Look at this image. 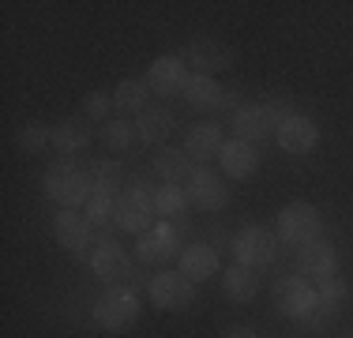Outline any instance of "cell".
Masks as SVG:
<instances>
[{
  "instance_id": "21",
  "label": "cell",
  "mask_w": 353,
  "mask_h": 338,
  "mask_svg": "<svg viewBox=\"0 0 353 338\" xmlns=\"http://www.w3.org/2000/svg\"><path fill=\"white\" fill-rule=\"evenodd\" d=\"M181 270L188 282H207V278L218 275V248H211L207 241H196L181 252Z\"/></svg>"
},
{
  "instance_id": "3",
  "label": "cell",
  "mask_w": 353,
  "mask_h": 338,
  "mask_svg": "<svg viewBox=\"0 0 353 338\" xmlns=\"http://www.w3.org/2000/svg\"><path fill=\"white\" fill-rule=\"evenodd\" d=\"M158 210H154V188H150L143 177L136 181H128V188L117 196V226H121L124 233H136L143 237L154 226Z\"/></svg>"
},
{
  "instance_id": "17",
  "label": "cell",
  "mask_w": 353,
  "mask_h": 338,
  "mask_svg": "<svg viewBox=\"0 0 353 338\" xmlns=\"http://www.w3.org/2000/svg\"><path fill=\"white\" fill-rule=\"evenodd\" d=\"M222 147H225V135H222V124L218 121H203L196 128H188V139H184V150H188L192 162H211V158H222Z\"/></svg>"
},
{
  "instance_id": "28",
  "label": "cell",
  "mask_w": 353,
  "mask_h": 338,
  "mask_svg": "<svg viewBox=\"0 0 353 338\" xmlns=\"http://www.w3.org/2000/svg\"><path fill=\"white\" fill-rule=\"evenodd\" d=\"M147 98H150V83L147 79H121L113 90V106L121 113H143L147 109Z\"/></svg>"
},
{
  "instance_id": "34",
  "label": "cell",
  "mask_w": 353,
  "mask_h": 338,
  "mask_svg": "<svg viewBox=\"0 0 353 338\" xmlns=\"http://www.w3.org/2000/svg\"><path fill=\"white\" fill-rule=\"evenodd\" d=\"M222 338H259V335L252 331V327H225Z\"/></svg>"
},
{
  "instance_id": "20",
  "label": "cell",
  "mask_w": 353,
  "mask_h": 338,
  "mask_svg": "<svg viewBox=\"0 0 353 338\" xmlns=\"http://www.w3.org/2000/svg\"><path fill=\"white\" fill-rule=\"evenodd\" d=\"M154 173L162 177V184H188L192 181V173H196V162L188 158V150L184 147H158V155H154Z\"/></svg>"
},
{
  "instance_id": "8",
  "label": "cell",
  "mask_w": 353,
  "mask_h": 338,
  "mask_svg": "<svg viewBox=\"0 0 353 338\" xmlns=\"http://www.w3.org/2000/svg\"><path fill=\"white\" fill-rule=\"evenodd\" d=\"M147 297L162 312H188L196 301V282H188L181 270H158L147 282Z\"/></svg>"
},
{
  "instance_id": "1",
  "label": "cell",
  "mask_w": 353,
  "mask_h": 338,
  "mask_svg": "<svg viewBox=\"0 0 353 338\" xmlns=\"http://www.w3.org/2000/svg\"><path fill=\"white\" fill-rule=\"evenodd\" d=\"M41 184H46V196L57 199L64 210L87 207L90 196H94V192H90V184H87V173H83V166H75L72 158H57V162L46 169Z\"/></svg>"
},
{
  "instance_id": "18",
  "label": "cell",
  "mask_w": 353,
  "mask_h": 338,
  "mask_svg": "<svg viewBox=\"0 0 353 338\" xmlns=\"http://www.w3.org/2000/svg\"><path fill=\"white\" fill-rule=\"evenodd\" d=\"M218 162H222V173L230 177V181H248V177L259 173V150L245 139H225Z\"/></svg>"
},
{
  "instance_id": "25",
  "label": "cell",
  "mask_w": 353,
  "mask_h": 338,
  "mask_svg": "<svg viewBox=\"0 0 353 338\" xmlns=\"http://www.w3.org/2000/svg\"><path fill=\"white\" fill-rule=\"evenodd\" d=\"M170 128H173V113H170V109H162V106H147L136 117L139 143H154V147H162V139L170 135Z\"/></svg>"
},
{
  "instance_id": "12",
  "label": "cell",
  "mask_w": 353,
  "mask_h": 338,
  "mask_svg": "<svg viewBox=\"0 0 353 338\" xmlns=\"http://www.w3.org/2000/svg\"><path fill=\"white\" fill-rule=\"evenodd\" d=\"M181 57H184V64H192L199 75H214V72H230L233 61H237V49H230L218 38H196Z\"/></svg>"
},
{
  "instance_id": "31",
  "label": "cell",
  "mask_w": 353,
  "mask_h": 338,
  "mask_svg": "<svg viewBox=\"0 0 353 338\" xmlns=\"http://www.w3.org/2000/svg\"><path fill=\"white\" fill-rule=\"evenodd\" d=\"M83 215L94 230H109V222H117V196H90Z\"/></svg>"
},
{
  "instance_id": "24",
  "label": "cell",
  "mask_w": 353,
  "mask_h": 338,
  "mask_svg": "<svg viewBox=\"0 0 353 338\" xmlns=\"http://www.w3.org/2000/svg\"><path fill=\"white\" fill-rule=\"evenodd\" d=\"M222 290H225V297H230V301L248 304V301H256V293H259V275L252 267H245V264H233L222 275Z\"/></svg>"
},
{
  "instance_id": "33",
  "label": "cell",
  "mask_w": 353,
  "mask_h": 338,
  "mask_svg": "<svg viewBox=\"0 0 353 338\" xmlns=\"http://www.w3.org/2000/svg\"><path fill=\"white\" fill-rule=\"evenodd\" d=\"M241 109H245V101H241V90L225 87V90H222V98H218V106H214L218 124H222V121H230V124H233V117H237Z\"/></svg>"
},
{
  "instance_id": "10",
  "label": "cell",
  "mask_w": 353,
  "mask_h": 338,
  "mask_svg": "<svg viewBox=\"0 0 353 338\" xmlns=\"http://www.w3.org/2000/svg\"><path fill=\"white\" fill-rule=\"evenodd\" d=\"M184 196L196 210H203V215H218V210H225V203H230V188H225V181L214 173V169L199 166L196 173H192V181L184 184Z\"/></svg>"
},
{
  "instance_id": "9",
  "label": "cell",
  "mask_w": 353,
  "mask_h": 338,
  "mask_svg": "<svg viewBox=\"0 0 353 338\" xmlns=\"http://www.w3.org/2000/svg\"><path fill=\"white\" fill-rule=\"evenodd\" d=\"M274 308L285 319H308L316 312V286L305 275H282L274 282Z\"/></svg>"
},
{
  "instance_id": "27",
  "label": "cell",
  "mask_w": 353,
  "mask_h": 338,
  "mask_svg": "<svg viewBox=\"0 0 353 338\" xmlns=\"http://www.w3.org/2000/svg\"><path fill=\"white\" fill-rule=\"evenodd\" d=\"M222 90H225V87H218L214 75L192 72L188 79H184V90H181V95L188 98V106H196V109H214L218 98H222Z\"/></svg>"
},
{
  "instance_id": "16",
  "label": "cell",
  "mask_w": 353,
  "mask_h": 338,
  "mask_svg": "<svg viewBox=\"0 0 353 338\" xmlns=\"http://www.w3.org/2000/svg\"><path fill=\"white\" fill-rule=\"evenodd\" d=\"M297 270L305 278H316V282L334 278L339 275V252H334V244H327L323 237L312 244H305V248L297 252Z\"/></svg>"
},
{
  "instance_id": "4",
  "label": "cell",
  "mask_w": 353,
  "mask_h": 338,
  "mask_svg": "<svg viewBox=\"0 0 353 338\" xmlns=\"http://www.w3.org/2000/svg\"><path fill=\"white\" fill-rule=\"evenodd\" d=\"M184 237H192L188 218H181V222H154L139 237L136 259L139 264H170V259H181V252H184L181 241Z\"/></svg>"
},
{
  "instance_id": "32",
  "label": "cell",
  "mask_w": 353,
  "mask_h": 338,
  "mask_svg": "<svg viewBox=\"0 0 353 338\" xmlns=\"http://www.w3.org/2000/svg\"><path fill=\"white\" fill-rule=\"evenodd\" d=\"M83 109H87L90 121H109V109H113V95L109 90H90L87 98H83Z\"/></svg>"
},
{
  "instance_id": "5",
  "label": "cell",
  "mask_w": 353,
  "mask_h": 338,
  "mask_svg": "<svg viewBox=\"0 0 353 338\" xmlns=\"http://www.w3.org/2000/svg\"><path fill=\"white\" fill-rule=\"evenodd\" d=\"M90 270L109 286H128L132 270H136V259L117 244V237L109 230H98L94 233V252H90Z\"/></svg>"
},
{
  "instance_id": "6",
  "label": "cell",
  "mask_w": 353,
  "mask_h": 338,
  "mask_svg": "<svg viewBox=\"0 0 353 338\" xmlns=\"http://www.w3.org/2000/svg\"><path fill=\"white\" fill-rule=\"evenodd\" d=\"M319 230H323V218L312 203L305 199H293L279 210V237L293 248H305V244L319 241Z\"/></svg>"
},
{
  "instance_id": "7",
  "label": "cell",
  "mask_w": 353,
  "mask_h": 338,
  "mask_svg": "<svg viewBox=\"0 0 353 338\" xmlns=\"http://www.w3.org/2000/svg\"><path fill=\"white\" fill-rule=\"evenodd\" d=\"M230 248H233V259H237V264L259 270V267H271L274 259H279V237L271 230H263V226H245V230H237V237L230 241Z\"/></svg>"
},
{
  "instance_id": "29",
  "label": "cell",
  "mask_w": 353,
  "mask_h": 338,
  "mask_svg": "<svg viewBox=\"0 0 353 338\" xmlns=\"http://www.w3.org/2000/svg\"><path fill=\"white\" fill-rule=\"evenodd\" d=\"M15 143H19V150H27V155H46L49 147H53V124L46 121H27L15 135Z\"/></svg>"
},
{
  "instance_id": "30",
  "label": "cell",
  "mask_w": 353,
  "mask_h": 338,
  "mask_svg": "<svg viewBox=\"0 0 353 338\" xmlns=\"http://www.w3.org/2000/svg\"><path fill=\"white\" fill-rule=\"evenodd\" d=\"M102 139H105L113 150H121V155H128V150H136V147H139V132H136V124L121 121V117H113V121H105V124H102Z\"/></svg>"
},
{
  "instance_id": "26",
  "label": "cell",
  "mask_w": 353,
  "mask_h": 338,
  "mask_svg": "<svg viewBox=\"0 0 353 338\" xmlns=\"http://www.w3.org/2000/svg\"><path fill=\"white\" fill-rule=\"evenodd\" d=\"M154 210L162 222H181V218H188L192 203L184 196L181 184H158L154 188Z\"/></svg>"
},
{
  "instance_id": "15",
  "label": "cell",
  "mask_w": 353,
  "mask_h": 338,
  "mask_svg": "<svg viewBox=\"0 0 353 338\" xmlns=\"http://www.w3.org/2000/svg\"><path fill=\"white\" fill-rule=\"evenodd\" d=\"M274 139H279V147L285 150V155H312L316 143H319V128H316L312 117L297 113V117H290L285 124H279Z\"/></svg>"
},
{
  "instance_id": "2",
  "label": "cell",
  "mask_w": 353,
  "mask_h": 338,
  "mask_svg": "<svg viewBox=\"0 0 353 338\" xmlns=\"http://www.w3.org/2000/svg\"><path fill=\"white\" fill-rule=\"evenodd\" d=\"M139 312H143V304H139L136 290H128V286H109L102 297L94 301V324L113 331V335H124L139 324Z\"/></svg>"
},
{
  "instance_id": "22",
  "label": "cell",
  "mask_w": 353,
  "mask_h": 338,
  "mask_svg": "<svg viewBox=\"0 0 353 338\" xmlns=\"http://www.w3.org/2000/svg\"><path fill=\"white\" fill-rule=\"evenodd\" d=\"M83 173H87V184H90L94 196H121L124 192V169L117 162H109V158H102V162H87Z\"/></svg>"
},
{
  "instance_id": "11",
  "label": "cell",
  "mask_w": 353,
  "mask_h": 338,
  "mask_svg": "<svg viewBox=\"0 0 353 338\" xmlns=\"http://www.w3.org/2000/svg\"><path fill=\"white\" fill-rule=\"evenodd\" d=\"M53 233H57V241H61V248H68L75 259H90V252H94V226L87 222V215H79V210H61V215L53 218Z\"/></svg>"
},
{
  "instance_id": "13",
  "label": "cell",
  "mask_w": 353,
  "mask_h": 338,
  "mask_svg": "<svg viewBox=\"0 0 353 338\" xmlns=\"http://www.w3.org/2000/svg\"><path fill=\"white\" fill-rule=\"evenodd\" d=\"M350 297V286L342 282L339 275L334 278H323V282L316 286V312L308 319H301V324L308 327V331H323V327L334 324V316L342 312V304Z\"/></svg>"
},
{
  "instance_id": "14",
  "label": "cell",
  "mask_w": 353,
  "mask_h": 338,
  "mask_svg": "<svg viewBox=\"0 0 353 338\" xmlns=\"http://www.w3.org/2000/svg\"><path fill=\"white\" fill-rule=\"evenodd\" d=\"M188 75H192V72L184 68V57H181V53H165V57H158V61L147 68L150 90H154V95H162V98L181 95V90H184V79H188Z\"/></svg>"
},
{
  "instance_id": "19",
  "label": "cell",
  "mask_w": 353,
  "mask_h": 338,
  "mask_svg": "<svg viewBox=\"0 0 353 338\" xmlns=\"http://www.w3.org/2000/svg\"><path fill=\"white\" fill-rule=\"evenodd\" d=\"M230 128H233V139H245V143H252V147H256V143H267L274 132H279L263 106H245L237 117H233Z\"/></svg>"
},
{
  "instance_id": "23",
  "label": "cell",
  "mask_w": 353,
  "mask_h": 338,
  "mask_svg": "<svg viewBox=\"0 0 353 338\" xmlns=\"http://www.w3.org/2000/svg\"><path fill=\"white\" fill-rule=\"evenodd\" d=\"M87 143H90V128H87L83 117H64L61 124H53V147L61 150L64 158L79 155Z\"/></svg>"
}]
</instances>
